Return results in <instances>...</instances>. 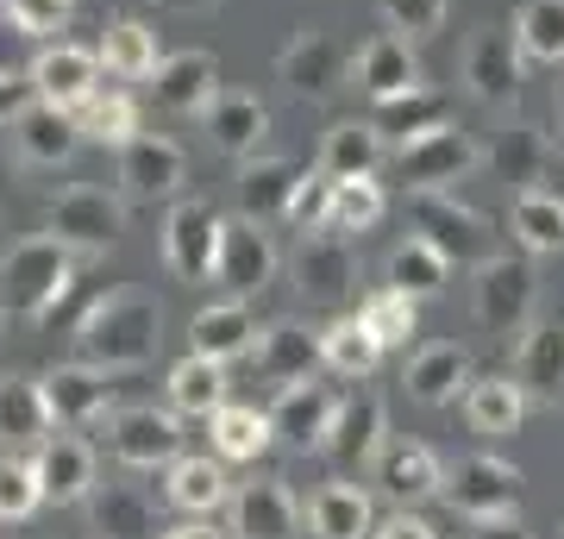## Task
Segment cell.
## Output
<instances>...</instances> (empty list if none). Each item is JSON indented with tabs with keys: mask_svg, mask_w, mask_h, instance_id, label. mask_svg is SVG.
<instances>
[{
	"mask_svg": "<svg viewBox=\"0 0 564 539\" xmlns=\"http://www.w3.org/2000/svg\"><path fill=\"white\" fill-rule=\"evenodd\" d=\"M163 339V308L139 289H113L101 295L88 314L76 320V352L101 370H139V364L158 358Z\"/></svg>",
	"mask_w": 564,
	"mask_h": 539,
	"instance_id": "obj_1",
	"label": "cell"
},
{
	"mask_svg": "<svg viewBox=\"0 0 564 539\" xmlns=\"http://www.w3.org/2000/svg\"><path fill=\"white\" fill-rule=\"evenodd\" d=\"M76 282V251L57 233H32V239L7 245L0 258V314L13 320H51Z\"/></svg>",
	"mask_w": 564,
	"mask_h": 539,
	"instance_id": "obj_2",
	"label": "cell"
},
{
	"mask_svg": "<svg viewBox=\"0 0 564 539\" xmlns=\"http://www.w3.org/2000/svg\"><path fill=\"white\" fill-rule=\"evenodd\" d=\"M533 308H540V277H533V258H508V251H489L477 270H470V314L489 339H521L533 326Z\"/></svg>",
	"mask_w": 564,
	"mask_h": 539,
	"instance_id": "obj_3",
	"label": "cell"
},
{
	"mask_svg": "<svg viewBox=\"0 0 564 539\" xmlns=\"http://www.w3.org/2000/svg\"><path fill=\"white\" fill-rule=\"evenodd\" d=\"M220 239L226 220L214 214V201L182 195L163 214V263L176 282H220Z\"/></svg>",
	"mask_w": 564,
	"mask_h": 539,
	"instance_id": "obj_4",
	"label": "cell"
},
{
	"mask_svg": "<svg viewBox=\"0 0 564 539\" xmlns=\"http://www.w3.org/2000/svg\"><path fill=\"white\" fill-rule=\"evenodd\" d=\"M440 496L452 502V515H464V520H514L521 515V471L508 459L470 452V459L445 464Z\"/></svg>",
	"mask_w": 564,
	"mask_h": 539,
	"instance_id": "obj_5",
	"label": "cell"
},
{
	"mask_svg": "<svg viewBox=\"0 0 564 539\" xmlns=\"http://www.w3.org/2000/svg\"><path fill=\"white\" fill-rule=\"evenodd\" d=\"M107 452L126 464V471H170L182 459V420L176 408H113L107 414Z\"/></svg>",
	"mask_w": 564,
	"mask_h": 539,
	"instance_id": "obj_6",
	"label": "cell"
},
{
	"mask_svg": "<svg viewBox=\"0 0 564 539\" xmlns=\"http://www.w3.org/2000/svg\"><path fill=\"white\" fill-rule=\"evenodd\" d=\"M289 277H295V295L307 308H339L351 289H358V251L345 233L321 226V233H302L295 258H289Z\"/></svg>",
	"mask_w": 564,
	"mask_h": 539,
	"instance_id": "obj_7",
	"label": "cell"
},
{
	"mask_svg": "<svg viewBox=\"0 0 564 539\" xmlns=\"http://www.w3.org/2000/svg\"><path fill=\"white\" fill-rule=\"evenodd\" d=\"M527 82V51L514 39V25H477L464 39V88L484 107H514Z\"/></svg>",
	"mask_w": 564,
	"mask_h": 539,
	"instance_id": "obj_8",
	"label": "cell"
},
{
	"mask_svg": "<svg viewBox=\"0 0 564 539\" xmlns=\"http://www.w3.org/2000/svg\"><path fill=\"white\" fill-rule=\"evenodd\" d=\"M477 163H484V144H470L458 126H440V132L395 151V176H402L408 195H426V188H458Z\"/></svg>",
	"mask_w": 564,
	"mask_h": 539,
	"instance_id": "obj_9",
	"label": "cell"
},
{
	"mask_svg": "<svg viewBox=\"0 0 564 539\" xmlns=\"http://www.w3.org/2000/svg\"><path fill=\"white\" fill-rule=\"evenodd\" d=\"M44 233H57L69 251H107V245H120V233H126V201L107 195V188L76 182V188H63V195L51 201V226H44Z\"/></svg>",
	"mask_w": 564,
	"mask_h": 539,
	"instance_id": "obj_10",
	"label": "cell"
},
{
	"mask_svg": "<svg viewBox=\"0 0 564 539\" xmlns=\"http://www.w3.org/2000/svg\"><path fill=\"white\" fill-rule=\"evenodd\" d=\"M408 207H414V233L421 239H433L452 263H484L489 251V226L477 207H464L458 188H426V195H408Z\"/></svg>",
	"mask_w": 564,
	"mask_h": 539,
	"instance_id": "obj_11",
	"label": "cell"
},
{
	"mask_svg": "<svg viewBox=\"0 0 564 539\" xmlns=\"http://www.w3.org/2000/svg\"><path fill=\"white\" fill-rule=\"evenodd\" d=\"M276 76H282L289 95L326 100L345 76H351V57L339 51V39H333L326 25H295V39L276 51Z\"/></svg>",
	"mask_w": 564,
	"mask_h": 539,
	"instance_id": "obj_12",
	"label": "cell"
},
{
	"mask_svg": "<svg viewBox=\"0 0 564 539\" xmlns=\"http://www.w3.org/2000/svg\"><path fill=\"white\" fill-rule=\"evenodd\" d=\"M226 520H232V533L239 539H302V527H307L302 502L289 496V483L282 477L239 483L232 502H226Z\"/></svg>",
	"mask_w": 564,
	"mask_h": 539,
	"instance_id": "obj_13",
	"label": "cell"
},
{
	"mask_svg": "<svg viewBox=\"0 0 564 539\" xmlns=\"http://www.w3.org/2000/svg\"><path fill=\"white\" fill-rule=\"evenodd\" d=\"M383 445H389L383 396H377V389H351V396H339V414H333V427H326L321 459H333V464H377Z\"/></svg>",
	"mask_w": 564,
	"mask_h": 539,
	"instance_id": "obj_14",
	"label": "cell"
},
{
	"mask_svg": "<svg viewBox=\"0 0 564 539\" xmlns=\"http://www.w3.org/2000/svg\"><path fill=\"white\" fill-rule=\"evenodd\" d=\"M339 414V389H326L321 377H302V382H282L276 401H270V427H276V445L289 452H321L326 427Z\"/></svg>",
	"mask_w": 564,
	"mask_h": 539,
	"instance_id": "obj_15",
	"label": "cell"
},
{
	"mask_svg": "<svg viewBox=\"0 0 564 539\" xmlns=\"http://www.w3.org/2000/svg\"><path fill=\"white\" fill-rule=\"evenodd\" d=\"M276 270H282V258H276V245H270V233H263V220L232 214L226 220V239H220V289L251 301L276 282Z\"/></svg>",
	"mask_w": 564,
	"mask_h": 539,
	"instance_id": "obj_16",
	"label": "cell"
},
{
	"mask_svg": "<svg viewBox=\"0 0 564 539\" xmlns=\"http://www.w3.org/2000/svg\"><path fill=\"white\" fill-rule=\"evenodd\" d=\"M182 182H188V158H182L170 139L139 132V139L120 144V188H126V201H182Z\"/></svg>",
	"mask_w": 564,
	"mask_h": 539,
	"instance_id": "obj_17",
	"label": "cell"
},
{
	"mask_svg": "<svg viewBox=\"0 0 564 539\" xmlns=\"http://www.w3.org/2000/svg\"><path fill=\"white\" fill-rule=\"evenodd\" d=\"M351 82H358L377 107H383V100L414 95V88H421L414 39H402V32H377V39H364L358 51H351Z\"/></svg>",
	"mask_w": 564,
	"mask_h": 539,
	"instance_id": "obj_18",
	"label": "cell"
},
{
	"mask_svg": "<svg viewBox=\"0 0 564 539\" xmlns=\"http://www.w3.org/2000/svg\"><path fill=\"white\" fill-rule=\"evenodd\" d=\"M151 95H158L163 114H182V120H202L207 107L220 100V57L214 51H170L151 76Z\"/></svg>",
	"mask_w": 564,
	"mask_h": 539,
	"instance_id": "obj_19",
	"label": "cell"
},
{
	"mask_svg": "<svg viewBox=\"0 0 564 539\" xmlns=\"http://www.w3.org/2000/svg\"><path fill=\"white\" fill-rule=\"evenodd\" d=\"M101 51H82V44H44L39 57H32V88H39V100H57V107H88V100L101 95Z\"/></svg>",
	"mask_w": 564,
	"mask_h": 539,
	"instance_id": "obj_20",
	"label": "cell"
},
{
	"mask_svg": "<svg viewBox=\"0 0 564 539\" xmlns=\"http://www.w3.org/2000/svg\"><path fill=\"white\" fill-rule=\"evenodd\" d=\"M113 370H101V364H57L51 377H44V396H51V414H57V427H107V414H113Z\"/></svg>",
	"mask_w": 564,
	"mask_h": 539,
	"instance_id": "obj_21",
	"label": "cell"
},
{
	"mask_svg": "<svg viewBox=\"0 0 564 539\" xmlns=\"http://www.w3.org/2000/svg\"><path fill=\"white\" fill-rule=\"evenodd\" d=\"M82 120L69 114V107H57V100H32L20 120H13V151H20V163H32V170H57V163H69L82 151Z\"/></svg>",
	"mask_w": 564,
	"mask_h": 539,
	"instance_id": "obj_22",
	"label": "cell"
},
{
	"mask_svg": "<svg viewBox=\"0 0 564 539\" xmlns=\"http://www.w3.org/2000/svg\"><path fill=\"white\" fill-rule=\"evenodd\" d=\"M370 483H377L395 508H414V502L445 489V464L433 459V445H421V440H389L383 452H377V464H370Z\"/></svg>",
	"mask_w": 564,
	"mask_h": 539,
	"instance_id": "obj_23",
	"label": "cell"
},
{
	"mask_svg": "<svg viewBox=\"0 0 564 539\" xmlns=\"http://www.w3.org/2000/svg\"><path fill=\"white\" fill-rule=\"evenodd\" d=\"M32 459H39L44 502H57V508H76V502H88V496H95V483H101L95 445L76 440V427H69V433H51V440H44Z\"/></svg>",
	"mask_w": 564,
	"mask_h": 539,
	"instance_id": "obj_24",
	"label": "cell"
},
{
	"mask_svg": "<svg viewBox=\"0 0 564 539\" xmlns=\"http://www.w3.org/2000/svg\"><path fill=\"white\" fill-rule=\"evenodd\" d=\"M258 320H251V301L226 295V301H207L202 314L188 320V352H202L214 364H239L258 352Z\"/></svg>",
	"mask_w": 564,
	"mask_h": 539,
	"instance_id": "obj_25",
	"label": "cell"
},
{
	"mask_svg": "<svg viewBox=\"0 0 564 539\" xmlns=\"http://www.w3.org/2000/svg\"><path fill=\"white\" fill-rule=\"evenodd\" d=\"M508 370L527 389V401H540V408L564 401V326L558 320H533L514 339V364Z\"/></svg>",
	"mask_w": 564,
	"mask_h": 539,
	"instance_id": "obj_26",
	"label": "cell"
},
{
	"mask_svg": "<svg viewBox=\"0 0 564 539\" xmlns=\"http://www.w3.org/2000/svg\"><path fill=\"white\" fill-rule=\"evenodd\" d=\"M57 433L44 377H0V452H39Z\"/></svg>",
	"mask_w": 564,
	"mask_h": 539,
	"instance_id": "obj_27",
	"label": "cell"
},
{
	"mask_svg": "<svg viewBox=\"0 0 564 539\" xmlns=\"http://www.w3.org/2000/svg\"><path fill=\"white\" fill-rule=\"evenodd\" d=\"M251 370H258V382H302L314 377V370H326L321 364V333L314 326H302V320H276V326H263L258 333V352H251Z\"/></svg>",
	"mask_w": 564,
	"mask_h": 539,
	"instance_id": "obj_28",
	"label": "cell"
},
{
	"mask_svg": "<svg viewBox=\"0 0 564 539\" xmlns=\"http://www.w3.org/2000/svg\"><path fill=\"white\" fill-rule=\"evenodd\" d=\"M207 126V144L214 151H226V158H258L263 132H270V107H263L258 95H245V88H220V100L202 114Z\"/></svg>",
	"mask_w": 564,
	"mask_h": 539,
	"instance_id": "obj_29",
	"label": "cell"
},
{
	"mask_svg": "<svg viewBox=\"0 0 564 539\" xmlns=\"http://www.w3.org/2000/svg\"><path fill=\"white\" fill-rule=\"evenodd\" d=\"M545 158H552V144H545L540 126H527V120H508L496 139L484 144V170L496 182H508L514 195L521 188H540L545 182Z\"/></svg>",
	"mask_w": 564,
	"mask_h": 539,
	"instance_id": "obj_30",
	"label": "cell"
},
{
	"mask_svg": "<svg viewBox=\"0 0 564 539\" xmlns=\"http://www.w3.org/2000/svg\"><path fill=\"white\" fill-rule=\"evenodd\" d=\"M408 396L421 401V408H445V401H458L464 389H470V352L464 345H452V339H433V345H421L414 358H408Z\"/></svg>",
	"mask_w": 564,
	"mask_h": 539,
	"instance_id": "obj_31",
	"label": "cell"
},
{
	"mask_svg": "<svg viewBox=\"0 0 564 539\" xmlns=\"http://www.w3.org/2000/svg\"><path fill=\"white\" fill-rule=\"evenodd\" d=\"M307 170L295 158H245L239 170V188H232V201H239L245 220H282L289 214V201H295V182H302Z\"/></svg>",
	"mask_w": 564,
	"mask_h": 539,
	"instance_id": "obj_32",
	"label": "cell"
},
{
	"mask_svg": "<svg viewBox=\"0 0 564 539\" xmlns=\"http://www.w3.org/2000/svg\"><path fill=\"white\" fill-rule=\"evenodd\" d=\"M163 502L182 508V515H214L232 502V483H226V459L214 452H182L170 471H163Z\"/></svg>",
	"mask_w": 564,
	"mask_h": 539,
	"instance_id": "obj_33",
	"label": "cell"
},
{
	"mask_svg": "<svg viewBox=\"0 0 564 539\" xmlns=\"http://www.w3.org/2000/svg\"><path fill=\"white\" fill-rule=\"evenodd\" d=\"M527 389L514 382V370H496V377H477L464 389V420H470V433H484V440H508V433H521L527 420Z\"/></svg>",
	"mask_w": 564,
	"mask_h": 539,
	"instance_id": "obj_34",
	"label": "cell"
},
{
	"mask_svg": "<svg viewBox=\"0 0 564 539\" xmlns=\"http://www.w3.org/2000/svg\"><path fill=\"white\" fill-rule=\"evenodd\" d=\"M389 158V139L377 120H339L326 126L321 139V158H314V170H326V176H377V163Z\"/></svg>",
	"mask_w": 564,
	"mask_h": 539,
	"instance_id": "obj_35",
	"label": "cell"
},
{
	"mask_svg": "<svg viewBox=\"0 0 564 539\" xmlns=\"http://www.w3.org/2000/svg\"><path fill=\"white\" fill-rule=\"evenodd\" d=\"M307 533L314 539H370L377 533V508L358 483H321L307 496Z\"/></svg>",
	"mask_w": 564,
	"mask_h": 539,
	"instance_id": "obj_36",
	"label": "cell"
},
{
	"mask_svg": "<svg viewBox=\"0 0 564 539\" xmlns=\"http://www.w3.org/2000/svg\"><path fill=\"white\" fill-rule=\"evenodd\" d=\"M508 233L527 258H552L564 251V201L552 188H521L514 207H508Z\"/></svg>",
	"mask_w": 564,
	"mask_h": 539,
	"instance_id": "obj_37",
	"label": "cell"
},
{
	"mask_svg": "<svg viewBox=\"0 0 564 539\" xmlns=\"http://www.w3.org/2000/svg\"><path fill=\"white\" fill-rule=\"evenodd\" d=\"M207 440L214 452L232 464H251L276 445V427H270V408H245V401H226L220 414H207Z\"/></svg>",
	"mask_w": 564,
	"mask_h": 539,
	"instance_id": "obj_38",
	"label": "cell"
},
{
	"mask_svg": "<svg viewBox=\"0 0 564 539\" xmlns=\"http://www.w3.org/2000/svg\"><path fill=\"white\" fill-rule=\"evenodd\" d=\"M383 352L389 345L364 326L358 314H345V320H326L321 326V364L333 370V377H351V382H364L377 364H383Z\"/></svg>",
	"mask_w": 564,
	"mask_h": 539,
	"instance_id": "obj_39",
	"label": "cell"
},
{
	"mask_svg": "<svg viewBox=\"0 0 564 539\" xmlns=\"http://www.w3.org/2000/svg\"><path fill=\"white\" fill-rule=\"evenodd\" d=\"M95 533L107 539H151L158 533V508L139 483H95Z\"/></svg>",
	"mask_w": 564,
	"mask_h": 539,
	"instance_id": "obj_40",
	"label": "cell"
},
{
	"mask_svg": "<svg viewBox=\"0 0 564 539\" xmlns=\"http://www.w3.org/2000/svg\"><path fill=\"white\" fill-rule=\"evenodd\" d=\"M95 51H101V63L120 82H151L158 76V63H163V44H158V32H151L144 20H113Z\"/></svg>",
	"mask_w": 564,
	"mask_h": 539,
	"instance_id": "obj_41",
	"label": "cell"
},
{
	"mask_svg": "<svg viewBox=\"0 0 564 539\" xmlns=\"http://www.w3.org/2000/svg\"><path fill=\"white\" fill-rule=\"evenodd\" d=\"M377 126H383L389 151H402V144L452 126V107H445V95H433V88H414V95H402V100H383V107H377Z\"/></svg>",
	"mask_w": 564,
	"mask_h": 539,
	"instance_id": "obj_42",
	"label": "cell"
},
{
	"mask_svg": "<svg viewBox=\"0 0 564 539\" xmlns=\"http://www.w3.org/2000/svg\"><path fill=\"white\" fill-rule=\"evenodd\" d=\"M389 282H395V289H408L414 301H426V295H440L445 282H452V258H445L433 239L408 233V239L389 251Z\"/></svg>",
	"mask_w": 564,
	"mask_h": 539,
	"instance_id": "obj_43",
	"label": "cell"
},
{
	"mask_svg": "<svg viewBox=\"0 0 564 539\" xmlns=\"http://www.w3.org/2000/svg\"><path fill=\"white\" fill-rule=\"evenodd\" d=\"M170 408L176 414H220L226 408V364L188 352L182 364H170Z\"/></svg>",
	"mask_w": 564,
	"mask_h": 539,
	"instance_id": "obj_44",
	"label": "cell"
},
{
	"mask_svg": "<svg viewBox=\"0 0 564 539\" xmlns=\"http://www.w3.org/2000/svg\"><path fill=\"white\" fill-rule=\"evenodd\" d=\"M514 39L527 63H564V0H521L514 7Z\"/></svg>",
	"mask_w": 564,
	"mask_h": 539,
	"instance_id": "obj_45",
	"label": "cell"
},
{
	"mask_svg": "<svg viewBox=\"0 0 564 539\" xmlns=\"http://www.w3.org/2000/svg\"><path fill=\"white\" fill-rule=\"evenodd\" d=\"M389 214V195L377 176H345L339 195H333V233H345V239H358V233H370V226Z\"/></svg>",
	"mask_w": 564,
	"mask_h": 539,
	"instance_id": "obj_46",
	"label": "cell"
},
{
	"mask_svg": "<svg viewBox=\"0 0 564 539\" xmlns=\"http://www.w3.org/2000/svg\"><path fill=\"white\" fill-rule=\"evenodd\" d=\"M44 502L39 459L32 452H0V520H32Z\"/></svg>",
	"mask_w": 564,
	"mask_h": 539,
	"instance_id": "obj_47",
	"label": "cell"
},
{
	"mask_svg": "<svg viewBox=\"0 0 564 539\" xmlns=\"http://www.w3.org/2000/svg\"><path fill=\"white\" fill-rule=\"evenodd\" d=\"M82 120V139L88 144H113L120 151L126 139H139V107H132V95H95L88 107H76Z\"/></svg>",
	"mask_w": 564,
	"mask_h": 539,
	"instance_id": "obj_48",
	"label": "cell"
},
{
	"mask_svg": "<svg viewBox=\"0 0 564 539\" xmlns=\"http://www.w3.org/2000/svg\"><path fill=\"white\" fill-rule=\"evenodd\" d=\"M414 308H421V301L389 282V289H377V295L358 301V320H364V326H370L383 345H408V333H414Z\"/></svg>",
	"mask_w": 564,
	"mask_h": 539,
	"instance_id": "obj_49",
	"label": "cell"
},
{
	"mask_svg": "<svg viewBox=\"0 0 564 539\" xmlns=\"http://www.w3.org/2000/svg\"><path fill=\"white\" fill-rule=\"evenodd\" d=\"M333 195H339V176H326V170H307L295 182V201H289V214L282 220L295 226V233H321L333 220Z\"/></svg>",
	"mask_w": 564,
	"mask_h": 539,
	"instance_id": "obj_50",
	"label": "cell"
},
{
	"mask_svg": "<svg viewBox=\"0 0 564 539\" xmlns=\"http://www.w3.org/2000/svg\"><path fill=\"white\" fill-rule=\"evenodd\" d=\"M377 13L402 39H433L445 25V13H452V0H377Z\"/></svg>",
	"mask_w": 564,
	"mask_h": 539,
	"instance_id": "obj_51",
	"label": "cell"
},
{
	"mask_svg": "<svg viewBox=\"0 0 564 539\" xmlns=\"http://www.w3.org/2000/svg\"><path fill=\"white\" fill-rule=\"evenodd\" d=\"M69 0H7V20H13V32H25V39H51V32H63L69 25Z\"/></svg>",
	"mask_w": 564,
	"mask_h": 539,
	"instance_id": "obj_52",
	"label": "cell"
},
{
	"mask_svg": "<svg viewBox=\"0 0 564 539\" xmlns=\"http://www.w3.org/2000/svg\"><path fill=\"white\" fill-rule=\"evenodd\" d=\"M32 100H39L32 76H20V69H7V63H0V126H13L25 107H32Z\"/></svg>",
	"mask_w": 564,
	"mask_h": 539,
	"instance_id": "obj_53",
	"label": "cell"
},
{
	"mask_svg": "<svg viewBox=\"0 0 564 539\" xmlns=\"http://www.w3.org/2000/svg\"><path fill=\"white\" fill-rule=\"evenodd\" d=\"M370 539H440V533H433V527H426L421 515H408V508H395L389 520H377V533H370Z\"/></svg>",
	"mask_w": 564,
	"mask_h": 539,
	"instance_id": "obj_54",
	"label": "cell"
},
{
	"mask_svg": "<svg viewBox=\"0 0 564 539\" xmlns=\"http://www.w3.org/2000/svg\"><path fill=\"white\" fill-rule=\"evenodd\" d=\"M470 539H533L527 533V520H470Z\"/></svg>",
	"mask_w": 564,
	"mask_h": 539,
	"instance_id": "obj_55",
	"label": "cell"
},
{
	"mask_svg": "<svg viewBox=\"0 0 564 539\" xmlns=\"http://www.w3.org/2000/svg\"><path fill=\"white\" fill-rule=\"evenodd\" d=\"M163 539H226V533H220V527H214L207 515H195V520H182V527H170Z\"/></svg>",
	"mask_w": 564,
	"mask_h": 539,
	"instance_id": "obj_56",
	"label": "cell"
},
{
	"mask_svg": "<svg viewBox=\"0 0 564 539\" xmlns=\"http://www.w3.org/2000/svg\"><path fill=\"white\" fill-rule=\"evenodd\" d=\"M158 7H170V13H207V7H220V0H158Z\"/></svg>",
	"mask_w": 564,
	"mask_h": 539,
	"instance_id": "obj_57",
	"label": "cell"
},
{
	"mask_svg": "<svg viewBox=\"0 0 564 539\" xmlns=\"http://www.w3.org/2000/svg\"><path fill=\"white\" fill-rule=\"evenodd\" d=\"M7 182H13V170H7V158H0V207H7Z\"/></svg>",
	"mask_w": 564,
	"mask_h": 539,
	"instance_id": "obj_58",
	"label": "cell"
},
{
	"mask_svg": "<svg viewBox=\"0 0 564 539\" xmlns=\"http://www.w3.org/2000/svg\"><path fill=\"white\" fill-rule=\"evenodd\" d=\"M558 114H564V82H558Z\"/></svg>",
	"mask_w": 564,
	"mask_h": 539,
	"instance_id": "obj_59",
	"label": "cell"
},
{
	"mask_svg": "<svg viewBox=\"0 0 564 539\" xmlns=\"http://www.w3.org/2000/svg\"><path fill=\"white\" fill-rule=\"evenodd\" d=\"M558 158H564V126H558Z\"/></svg>",
	"mask_w": 564,
	"mask_h": 539,
	"instance_id": "obj_60",
	"label": "cell"
},
{
	"mask_svg": "<svg viewBox=\"0 0 564 539\" xmlns=\"http://www.w3.org/2000/svg\"><path fill=\"white\" fill-rule=\"evenodd\" d=\"M0 339H7V314H0Z\"/></svg>",
	"mask_w": 564,
	"mask_h": 539,
	"instance_id": "obj_61",
	"label": "cell"
}]
</instances>
